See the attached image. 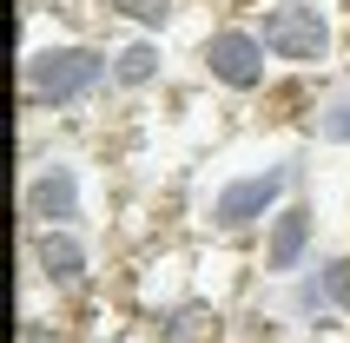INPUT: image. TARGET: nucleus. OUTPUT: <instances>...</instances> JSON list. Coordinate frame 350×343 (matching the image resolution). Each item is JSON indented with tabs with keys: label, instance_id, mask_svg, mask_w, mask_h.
<instances>
[{
	"label": "nucleus",
	"instance_id": "nucleus-2",
	"mask_svg": "<svg viewBox=\"0 0 350 343\" xmlns=\"http://www.w3.org/2000/svg\"><path fill=\"white\" fill-rule=\"evenodd\" d=\"M99 93H113V46H99L86 33L27 40V53H20V99H27V113H79Z\"/></svg>",
	"mask_w": 350,
	"mask_h": 343
},
{
	"label": "nucleus",
	"instance_id": "nucleus-15",
	"mask_svg": "<svg viewBox=\"0 0 350 343\" xmlns=\"http://www.w3.org/2000/svg\"><path fill=\"white\" fill-rule=\"evenodd\" d=\"M344 324H350V251H344Z\"/></svg>",
	"mask_w": 350,
	"mask_h": 343
},
{
	"label": "nucleus",
	"instance_id": "nucleus-5",
	"mask_svg": "<svg viewBox=\"0 0 350 343\" xmlns=\"http://www.w3.org/2000/svg\"><path fill=\"white\" fill-rule=\"evenodd\" d=\"M27 231H86V165L73 152H40L20 178Z\"/></svg>",
	"mask_w": 350,
	"mask_h": 343
},
{
	"label": "nucleus",
	"instance_id": "nucleus-8",
	"mask_svg": "<svg viewBox=\"0 0 350 343\" xmlns=\"http://www.w3.org/2000/svg\"><path fill=\"white\" fill-rule=\"evenodd\" d=\"M271 304H278V317L297 324V330H331V324H344V245L324 251L311 271H297L291 284H278Z\"/></svg>",
	"mask_w": 350,
	"mask_h": 343
},
{
	"label": "nucleus",
	"instance_id": "nucleus-14",
	"mask_svg": "<svg viewBox=\"0 0 350 343\" xmlns=\"http://www.w3.org/2000/svg\"><path fill=\"white\" fill-rule=\"evenodd\" d=\"M106 343H159V337H152V330H113Z\"/></svg>",
	"mask_w": 350,
	"mask_h": 343
},
{
	"label": "nucleus",
	"instance_id": "nucleus-12",
	"mask_svg": "<svg viewBox=\"0 0 350 343\" xmlns=\"http://www.w3.org/2000/svg\"><path fill=\"white\" fill-rule=\"evenodd\" d=\"M106 14L119 20V27H133V33H152V40H165L185 20V0H99Z\"/></svg>",
	"mask_w": 350,
	"mask_h": 343
},
{
	"label": "nucleus",
	"instance_id": "nucleus-1",
	"mask_svg": "<svg viewBox=\"0 0 350 343\" xmlns=\"http://www.w3.org/2000/svg\"><path fill=\"white\" fill-rule=\"evenodd\" d=\"M297 191H311V159L304 152H278V159H258V165H232L212 191H205L198 225L212 231L218 245H245V238L258 245V231L271 225Z\"/></svg>",
	"mask_w": 350,
	"mask_h": 343
},
{
	"label": "nucleus",
	"instance_id": "nucleus-3",
	"mask_svg": "<svg viewBox=\"0 0 350 343\" xmlns=\"http://www.w3.org/2000/svg\"><path fill=\"white\" fill-rule=\"evenodd\" d=\"M252 27L284 73H331L344 46V20L331 0H258Z\"/></svg>",
	"mask_w": 350,
	"mask_h": 343
},
{
	"label": "nucleus",
	"instance_id": "nucleus-4",
	"mask_svg": "<svg viewBox=\"0 0 350 343\" xmlns=\"http://www.w3.org/2000/svg\"><path fill=\"white\" fill-rule=\"evenodd\" d=\"M192 59H198V79L212 93H232V99H258L271 86V73H278V59L265 53V40H258L252 20H218V27H205Z\"/></svg>",
	"mask_w": 350,
	"mask_h": 343
},
{
	"label": "nucleus",
	"instance_id": "nucleus-9",
	"mask_svg": "<svg viewBox=\"0 0 350 343\" xmlns=\"http://www.w3.org/2000/svg\"><path fill=\"white\" fill-rule=\"evenodd\" d=\"M146 330H152L159 343H232V310L218 304V297H205V290H192V297L152 310Z\"/></svg>",
	"mask_w": 350,
	"mask_h": 343
},
{
	"label": "nucleus",
	"instance_id": "nucleus-10",
	"mask_svg": "<svg viewBox=\"0 0 350 343\" xmlns=\"http://www.w3.org/2000/svg\"><path fill=\"white\" fill-rule=\"evenodd\" d=\"M172 73V53H165V40L152 33H126L113 46V93L119 99H139V93H159Z\"/></svg>",
	"mask_w": 350,
	"mask_h": 343
},
{
	"label": "nucleus",
	"instance_id": "nucleus-7",
	"mask_svg": "<svg viewBox=\"0 0 350 343\" xmlns=\"http://www.w3.org/2000/svg\"><path fill=\"white\" fill-rule=\"evenodd\" d=\"M99 277V251L86 231H27V290L79 297Z\"/></svg>",
	"mask_w": 350,
	"mask_h": 343
},
{
	"label": "nucleus",
	"instance_id": "nucleus-11",
	"mask_svg": "<svg viewBox=\"0 0 350 343\" xmlns=\"http://www.w3.org/2000/svg\"><path fill=\"white\" fill-rule=\"evenodd\" d=\"M304 139L324 146V152H350V73L324 79L304 106Z\"/></svg>",
	"mask_w": 350,
	"mask_h": 343
},
{
	"label": "nucleus",
	"instance_id": "nucleus-6",
	"mask_svg": "<svg viewBox=\"0 0 350 343\" xmlns=\"http://www.w3.org/2000/svg\"><path fill=\"white\" fill-rule=\"evenodd\" d=\"M317 258H324V245H317V198H311V191H297L291 205L258 231V245H252V277H258L265 290H278V284H291L297 271H311Z\"/></svg>",
	"mask_w": 350,
	"mask_h": 343
},
{
	"label": "nucleus",
	"instance_id": "nucleus-13",
	"mask_svg": "<svg viewBox=\"0 0 350 343\" xmlns=\"http://www.w3.org/2000/svg\"><path fill=\"white\" fill-rule=\"evenodd\" d=\"M20 343H73V337H66L59 324H46V317H33V310H27V324H20Z\"/></svg>",
	"mask_w": 350,
	"mask_h": 343
}]
</instances>
